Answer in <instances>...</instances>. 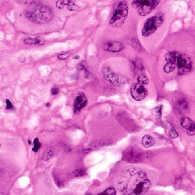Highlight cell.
Wrapping results in <instances>:
<instances>
[{"instance_id": "1", "label": "cell", "mask_w": 195, "mask_h": 195, "mask_svg": "<svg viewBox=\"0 0 195 195\" xmlns=\"http://www.w3.org/2000/svg\"><path fill=\"white\" fill-rule=\"evenodd\" d=\"M117 187L121 195H145L150 187V182L142 169L132 168L121 174Z\"/></svg>"}, {"instance_id": "2", "label": "cell", "mask_w": 195, "mask_h": 195, "mask_svg": "<svg viewBox=\"0 0 195 195\" xmlns=\"http://www.w3.org/2000/svg\"><path fill=\"white\" fill-rule=\"evenodd\" d=\"M25 16L29 20L34 22L44 24L52 20L53 13L50 7L44 5H40L27 10L25 12Z\"/></svg>"}, {"instance_id": "3", "label": "cell", "mask_w": 195, "mask_h": 195, "mask_svg": "<svg viewBox=\"0 0 195 195\" xmlns=\"http://www.w3.org/2000/svg\"><path fill=\"white\" fill-rule=\"evenodd\" d=\"M129 8L127 2L121 1L115 8L113 14L109 21V25L112 27L122 26L128 15Z\"/></svg>"}, {"instance_id": "4", "label": "cell", "mask_w": 195, "mask_h": 195, "mask_svg": "<svg viewBox=\"0 0 195 195\" xmlns=\"http://www.w3.org/2000/svg\"><path fill=\"white\" fill-rule=\"evenodd\" d=\"M159 0H134L132 7L140 16H146L152 13L160 3Z\"/></svg>"}, {"instance_id": "5", "label": "cell", "mask_w": 195, "mask_h": 195, "mask_svg": "<svg viewBox=\"0 0 195 195\" xmlns=\"http://www.w3.org/2000/svg\"><path fill=\"white\" fill-rule=\"evenodd\" d=\"M164 20L163 14L159 13L148 18L142 29V35L147 37L152 35L163 24Z\"/></svg>"}, {"instance_id": "6", "label": "cell", "mask_w": 195, "mask_h": 195, "mask_svg": "<svg viewBox=\"0 0 195 195\" xmlns=\"http://www.w3.org/2000/svg\"><path fill=\"white\" fill-rule=\"evenodd\" d=\"M176 65L179 74H186L192 70V61L187 55L179 52L176 60Z\"/></svg>"}, {"instance_id": "7", "label": "cell", "mask_w": 195, "mask_h": 195, "mask_svg": "<svg viewBox=\"0 0 195 195\" xmlns=\"http://www.w3.org/2000/svg\"><path fill=\"white\" fill-rule=\"evenodd\" d=\"M102 73L104 78L114 86H119L124 83V79L121 76L114 73L109 67H104Z\"/></svg>"}, {"instance_id": "8", "label": "cell", "mask_w": 195, "mask_h": 195, "mask_svg": "<svg viewBox=\"0 0 195 195\" xmlns=\"http://www.w3.org/2000/svg\"><path fill=\"white\" fill-rule=\"evenodd\" d=\"M130 93L132 97L136 101L144 100L148 95V90L143 84L137 82L133 84L130 87Z\"/></svg>"}, {"instance_id": "9", "label": "cell", "mask_w": 195, "mask_h": 195, "mask_svg": "<svg viewBox=\"0 0 195 195\" xmlns=\"http://www.w3.org/2000/svg\"><path fill=\"white\" fill-rule=\"evenodd\" d=\"M142 157V153L133 148H129L123 152V159L128 162L139 161Z\"/></svg>"}, {"instance_id": "10", "label": "cell", "mask_w": 195, "mask_h": 195, "mask_svg": "<svg viewBox=\"0 0 195 195\" xmlns=\"http://www.w3.org/2000/svg\"><path fill=\"white\" fill-rule=\"evenodd\" d=\"M87 102L88 100L84 93L81 92L79 93L76 96L73 103L74 112L75 113L80 112L86 106Z\"/></svg>"}, {"instance_id": "11", "label": "cell", "mask_w": 195, "mask_h": 195, "mask_svg": "<svg viewBox=\"0 0 195 195\" xmlns=\"http://www.w3.org/2000/svg\"><path fill=\"white\" fill-rule=\"evenodd\" d=\"M181 126L186 130L187 133L191 136L195 134V122L188 117H183L180 119Z\"/></svg>"}, {"instance_id": "12", "label": "cell", "mask_w": 195, "mask_h": 195, "mask_svg": "<svg viewBox=\"0 0 195 195\" xmlns=\"http://www.w3.org/2000/svg\"><path fill=\"white\" fill-rule=\"evenodd\" d=\"M123 45L116 41H109L105 43L104 45V49L105 51L111 52H119L123 49Z\"/></svg>"}, {"instance_id": "13", "label": "cell", "mask_w": 195, "mask_h": 195, "mask_svg": "<svg viewBox=\"0 0 195 195\" xmlns=\"http://www.w3.org/2000/svg\"><path fill=\"white\" fill-rule=\"evenodd\" d=\"M45 43V40L41 36L35 37L34 38H27L24 40V43L26 45H43Z\"/></svg>"}, {"instance_id": "14", "label": "cell", "mask_w": 195, "mask_h": 195, "mask_svg": "<svg viewBox=\"0 0 195 195\" xmlns=\"http://www.w3.org/2000/svg\"><path fill=\"white\" fill-rule=\"evenodd\" d=\"M141 143L144 148H148L154 145L155 140L149 134H146L142 137Z\"/></svg>"}, {"instance_id": "15", "label": "cell", "mask_w": 195, "mask_h": 195, "mask_svg": "<svg viewBox=\"0 0 195 195\" xmlns=\"http://www.w3.org/2000/svg\"><path fill=\"white\" fill-rule=\"evenodd\" d=\"M130 45L137 52H141L143 51L142 47L141 46L139 41L136 38H133L130 40Z\"/></svg>"}, {"instance_id": "16", "label": "cell", "mask_w": 195, "mask_h": 195, "mask_svg": "<svg viewBox=\"0 0 195 195\" xmlns=\"http://www.w3.org/2000/svg\"><path fill=\"white\" fill-rule=\"evenodd\" d=\"M163 105L159 104L155 108V115L156 120L160 123L161 121L162 118V110H163Z\"/></svg>"}, {"instance_id": "17", "label": "cell", "mask_w": 195, "mask_h": 195, "mask_svg": "<svg viewBox=\"0 0 195 195\" xmlns=\"http://www.w3.org/2000/svg\"><path fill=\"white\" fill-rule=\"evenodd\" d=\"M176 67H177V65L175 64L171 63H167V64L164 65L163 70L165 73H171L174 71L176 69Z\"/></svg>"}, {"instance_id": "18", "label": "cell", "mask_w": 195, "mask_h": 195, "mask_svg": "<svg viewBox=\"0 0 195 195\" xmlns=\"http://www.w3.org/2000/svg\"><path fill=\"white\" fill-rule=\"evenodd\" d=\"M178 106L182 110L186 111L188 109V104L185 99H180L178 102Z\"/></svg>"}, {"instance_id": "19", "label": "cell", "mask_w": 195, "mask_h": 195, "mask_svg": "<svg viewBox=\"0 0 195 195\" xmlns=\"http://www.w3.org/2000/svg\"><path fill=\"white\" fill-rule=\"evenodd\" d=\"M116 192L115 189H114L113 188H109L108 189H107L105 191H104L103 192L97 195H116ZM86 195H93L90 194H88Z\"/></svg>"}, {"instance_id": "20", "label": "cell", "mask_w": 195, "mask_h": 195, "mask_svg": "<svg viewBox=\"0 0 195 195\" xmlns=\"http://www.w3.org/2000/svg\"><path fill=\"white\" fill-rule=\"evenodd\" d=\"M137 81L138 82H140L143 85H146L149 83V79L147 77V76H146L144 74H141L140 76H139L137 78Z\"/></svg>"}, {"instance_id": "21", "label": "cell", "mask_w": 195, "mask_h": 195, "mask_svg": "<svg viewBox=\"0 0 195 195\" xmlns=\"http://www.w3.org/2000/svg\"><path fill=\"white\" fill-rule=\"evenodd\" d=\"M69 2H70V1H68V0L58 1L56 3V7L58 9H62L65 7V6H66V5L67 6V5L69 4Z\"/></svg>"}, {"instance_id": "22", "label": "cell", "mask_w": 195, "mask_h": 195, "mask_svg": "<svg viewBox=\"0 0 195 195\" xmlns=\"http://www.w3.org/2000/svg\"><path fill=\"white\" fill-rule=\"evenodd\" d=\"M34 144V148L32 149V150L34 152H37L39 150L40 148L41 147V144L39 142V140L38 138H35L33 141Z\"/></svg>"}, {"instance_id": "23", "label": "cell", "mask_w": 195, "mask_h": 195, "mask_svg": "<svg viewBox=\"0 0 195 195\" xmlns=\"http://www.w3.org/2000/svg\"><path fill=\"white\" fill-rule=\"evenodd\" d=\"M53 156V152L52 151V150L51 149H48L44 152L43 157L45 160H49V159L52 157Z\"/></svg>"}, {"instance_id": "24", "label": "cell", "mask_w": 195, "mask_h": 195, "mask_svg": "<svg viewBox=\"0 0 195 195\" xmlns=\"http://www.w3.org/2000/svg\"><path fill=\"white\" fill-rule=\"evenodd\" d=\"M67 9L69 11H75L78 9V6L76 5L74 3H73L72 1H70V2L67 6Z\"/></svg>"}, {"instance_id": "25", "label": "cell", "mask_w": 195, "mask_h": 195, "mask_svg": "<svg viewBox=\"0 0 195 195\" xmlns=\"http://www.w3.org/2000/svg\"><path fill=\"white\" fill-rule=\"evenodd\" d=\"M169 134L171 138H172V139H176L179 136L178 132L174 129H172L171 130H170L169 132Z\"/></svg>"}, {"instance_id": "26", "label": "cell", "mask_w": 195, "mask_h": 195, "mask_svg": "<svg viewBox=\"0 0 195 195\" xmlns=\"http://www.w3.org/2000/svg\"><path fill=\"white\" fill-rule=\"evenodd\" d=\"M70 56V53L67 52V53H62V54H60V55H58L57 58H58L59 60H66V59H67Z\"/></svg>"}, {"instance_id": "27", "label": "cell", "mask_w": 195, "mask_h": 195, "mask_svg": "<svg viewBox=\"0 0 195 195\" xmlns=\"http://www.w3.org/2000/svg\"><path fill=\"white\" fill-rule=\"evenodd\" d=\"M6 109H12L13 108V105L11 103V102L8 100H6Z\"/></svg>"}, {"instance_id": "28", "label": "cell", "mask_w": 195, "mask_h": 195, "mask_svg": "<svg viewBox=\"0 0 195 195\" xmlns=\"http://www.w3.org/2000/svg\"><path fill=\"white\" fill-rule=\"evenodd\" d=\"M85 171L84 170H77L76 172L74 173L75 176H82L85 175Z\"/></svg>"}, {"instance_id": "29", "label": "cell", "mask_w": 195, "mask_h": 195, "mask_svg": "<svg viewBox=\"0 0 195 195\" xmlns=\"http://www.w3.org/2000/svg\"><path fill=\"white\" fill-rule=\"evenodd\" d=\"M51 92H52V94L56 95V94H58V93H59V89L58 88H53V89H52Z\"/></svg>"}, {"instance_id": "30", "label": "cell", "mask_w": 195, "mask_h": 195, "mask_svg": "<svg viewBox=\"0 0 195 195\" xmlns=\"http://www.w3.org/2000/svg\"><path fill=\"white\" fill-rule=\"evenodd\" d=\"M76 69L77 70H81L85 69V66H84V65H82V64H78L77 65H76Z\"/></svg>"}, {"instance_id": "31", "label": "cell", "mask_w": 195, "mask_h": 195, "mask_svg": "<svg viewBox=\"0 0 195 195\" xmlns=\"http://www.w3.org/2000/svg\"><path fill=\"white\" fill-rule=\"evenodd\" d=\"M18 2H22V3H34L37 2V1H18Z\"/></svg>"}, {"instance_id": "32", "label": "cell", "mask_w": 195, "mask_h": 195, "mask_svg": "<svg viewBox=\"0 0 195 195\" xmlns=\"http://www.w3.org/2000/svg\"><path fill=\"white\" fill-rule=\"evenodd\" d=\"M79 58H80V56H76L75 57H74L73 60H78Z\"/></svg>"}, {"instance_id": "33", "label": "cell", "mask_w": 195, "mask_h": 195, "mask_svg": "<svg viewBox=\"0 0 195 195\" xmlns=\"http://www.w3.org/2000/svg\"><path fill=\"white\" fill-rule=\"evenodd\" d=\"M45 105H46L47 107H49L51 105V104H50L49 103H47V104Z\"/></svg>"}, {"instance_id": "34", "label": "cell", "mask_w": 195, "mask_h": 195, "mask_svg": "<svg viewBox=\"0 0 195 195\" xmlns=\"http://www.w3.org/2000/svg\"><path fill=\"white\" fill-rule=\"evenodd\" d=\"M29 144H31V142H30V141H29Z\"/></svg>"}]
</instances>
